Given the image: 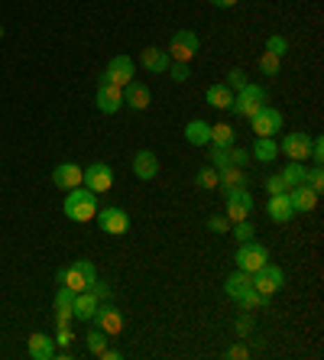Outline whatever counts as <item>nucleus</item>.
I'll list each match as a JSON object with an SVG mask.
<instances>
[{
  "label": "nucleus",
  "mask_w": 324,
  "mask_h": 360,
  "mask_svg": "<svg viewBox=\"0 0 324 360\" xmlns=\"http://www.w3.org/2000/svg\"><path fill=\"white\" fill-rule=\"evenodd\" d=\"M62 211H65V218H68V221L84 224V221H91L94 214H98V195H94L91 189L78 185V189L68 191V198H65Z\"/></svg>",
  "instance_id": "nucleus-1"
},
{
  "label": "nucleus",
  "mask_w": 324,
  "mask_h": 360,
  "mask_svg": "<svg viewBox=\"0 0 324 360\" xmlns=\"http://www.w3.org/2000/svg\"><path fill=\"white\" fill-rule=\"evenodd\" d=\"M269 101V95H266V88H259V85H247L243 91H237L233 95V104H231V111L237 117H253L259 111V107L266 104Z\"/></svg>",
  "instance_id": "nucleus-2"
},
{
  "label": "nucleus",
  "mask_w": 324,
  "mask_h": 360,
  "mask_svg": "<svg viewBox=\"0 0 324 360\" xmlns=\"http://www.w3.org/2000/svg\"><path fill=\"white\" fill-rule=\"evenodd\" d=\"M237 269H243V273H256V269H263V266L269 263V250L263 244H256V240H247V244H240V250H237Z\"/></svg>",
  "instance_id": "nucleus-3"
},
{
  "label": "nucleus",
  "mask_w": 324,
  "mask_h": 360,
  "mask_svg": "<svg viewBox=\"0 0 324 360\" xmlns=\"http://www.w3.org/2000/svg\"><path fill=\"white\" fill-rule=\"evenodd\" d=\"M94 104H98V111L101 114H117L123 107V88H117L114 81H107V78H98V95H94Z\"/></svg>",
  "instance_id": "nucleus-4"
},
{
  "label": "nucleus",
  "mask_w": 324,
  "mask_h": 360,
  "mask_svg": "<svg viewBox=\"0 0 324 360\" xmlns=\"http://www.w3.org/2000/svg\"><path fill=\"white\" fill-rule=\"evenodd\" d=\"M94 279H98V269L91 260H78V263H72V269H65L62 285H68L72 292H84V289H91Z\"/></svg>",
  "instance_id": "nucleus-5"
},
{
  "label": "nucleus",
  "mask_w": 324,
  "mask_h": 360,
  "mask_svg": "<svg viewBox=\"0 0 324 360\" xmlns=\"http://www.w3.org/2000/svg\"><path fill=\"white\" fill-rule=\"evenodd\" d=\"M82 185L91 189L94 195H104V191H111V185H114V169L107 162H91L82 175Z\"/></svg>",
  "instance_id": "nucleus-6"
},
{
  "label": "nucleus",
  "mask_w": 324,
  "mask_h": 360,
  "mask_svg": "<svg viewBox=\"0 0 324 360\" xmlns=\"http://www.w3.org/2000/svg\"><path fill=\"white\" fill-rule=\"evenodd\" d=\"M198 49H201V42H198V36H194L192 29H178L176 36H172V42H169V58L192 62V58L198 56Z\"/></svg>",
  "instance_id": "nucleus-7"
},
{
  "label": "nucleus",
  "mask_w": 324,
  "mask_h": 360,
  "mask_svg": "<svg viewBox=\"0 0 324 360\" xmlns=\"http://www.w3.org/2000/svg\"><path fill=\"white\" fill-rule=\"evenodd\" d=\"M282 285H286V273H282L276 263H266L263 269H256V273H253V289H256V292H263V295L279 292Z\"/></svg>",
  "instance_id": "nucleus-8"
},
{
  "label": "nucleus",
  "mask_w": 324,
  "mask_h": 360,
  "mask_svg": "<svg viewBox=\"0 0 324 360\" xmlns=\"http://www.w3.org/2000/svg\"><path fill=\"white\" fill-rule=\"evenodd\" d=\"M91 322H98V328H101L107 338H114V334L123 331V312L117 308V305H111V302H98V312H94Z\"/></svg>",
  "instance_id": "nucleus-9"
},
{
  "label": "nucleus",
  "mask_w": 324,
  "mask_h": 360,
  "mask_svg": "<svg viewBox=\"0 0 324 360\" xmlns=\"http://www.w3.org/2000/svg\"><path fill=\"white\" fill-rule=\"evenodd\" d=\"M250 123H253V130H256V136H276V133L282 130V111L263 104L256 114L250 117Z\"/></svg>",
  "instance_id": "nucleus-10"
},
{
  "label": "nucleus",
  "mask_w": 324,
  "mask_h": 360,
  "mask_svg": "<svg viewBox=\"0 0 324 360\" xmlns=\"http://www.w3.org/2000/svg\"><path fill=\"white\" fill-rule=\"evenodd\" d=\"M133 75H137V62L130 56H114L111 62H107V68H104V78L107 81H114L117 88L130 85L133 81Z\"/></svg>",
  "instance_id": "nucleus-11"
},
{
  "label": "nucleus",
  "mask_w": 324,
  "mask_h": 360,
  "mask_svg": "<svg viewBox=\"0 0 324 360\" xmlns=\"http://www.w3.org/2000/svg\"><path fill=\"white\" fill-rule=\"evenodd\" d=\"M253 214V195L247 189L240 191H231L227 195V221L231 224H237V221H247Z\"/></svg>",
  "instance_id": "nucleus-12"
},
{
  "label": "nucleus",
  "mask_w": 324,
  "mask_h": 360,
  "mask_svg": "<svg viewBox=\"0 0 324 360\" xmlns=\"http://www.w3.org/2000/svg\"><path fill=\"white\" fill-rule=\"evenodd\" d=\"M282 156H288L292 162L311 159V136L308 133H288L282 140Z\"/></svg>",
  "instance_id": "nucleus-13"
},
{
  "label": "nucleus",
  "mask_w": 324,
  "mask_h": 360,
  "mask_svg": "<svg viewBox=\"0 0 324 360\" xmlns=\"http://www.w3.org/2000/svg\"><path fill=\"white\" fill-rule=\"evenodd\" d=\"M94 218H98L104 234H127L130 230V218L123 208H101Z\"/></svg>",
  "instance_id": "nucleus-14"
},
{
  "label": "nucleus",
  "mask_w": 324,
  "mask_h": 360,
  "mask_svg": "<svg viewBox=\"0 0 324 360\" xmlns=\"http://www.w3.org/2000/svg\"><path fill=\"white\" fill-rule=\"evenodd\" d=\"M288 201H292L295 214H308V211L318 208V191L308 189L305 182H302V185H295V189H288Z\"/></svg>",
  "instance_id": "nucleus-15"
},
{
  "label": "nucleus",
  "mask_w": 324,
  "mask_h": 360,
  "mask_svg": "<svg viewBox=\"0 0 324 360\" xmlns=\"http://www.w3.org/2000/svg\"><path fill=\"white\" fill-rule=\"evenodd\" d=\"M82 175H84L82 166H75V162H62V166H56V172H52V182H56L59 189L72 191V189L82 185Z\"/></svg>",
  "instance_id": "nucleus-16"
},
{
  "label": "nucleus",
  "mask_w": 324,
  "mask_h": 360,
  "mask_svg": "<svg viewBox=\"0 0 324 360\" xmlns=\"http://www.w3.org/2000/svg\"><path fill=\"white\" fill-rule=\"evenodd\" d=\"M123 104L133 107V111H146L153 104V95L143 81H130V85H123Z\"/></svg>",
  "instance_id": "nucleus-17"
},
{
  "label": "nucleus",
  "mask_w": 324,
  "mask_h": 360,
  "mask_svg": "<svg viewBox=\"0 0 324 360\" xmlns=\"http://www.w3.org/2000/svg\"><path fill=\"white\" fill-rule=\"evenodd\" d=\"M247 172L237 169V166H227V169H217V189L224 191V195H231V191H240L247 189Z\"/></svg>",
  "instance_id": "nucleus-18"
},
{
  "label": "nucleus",
  "mask_w": 324,
  "mask_h": 360,
  "mask_svg": "<svg viewBox=\"0 0 324 360\" xmlns=\"http://www.w3.org/2000/svg\"><path fill=\"white\" fill-rule=\"evenodd\" d=\"M98 295L91 292V289H84V292H75V302H72V315L78 318V322H91L94 312H98Z\"/></svg>",
  "instance_id": "nucleus-19"
},
{
  "label": "nucleus",
  "mask_w": 324,
  "mask_h": 360,
  "mask_svg": "<svg viewBox=\"0 0 324 360\" xmlns=\"http://www.w3.org/2000/svg\"><path fill=\"white\" fill-rule=\"evenodd\" d=\"M266 211L276 224H288V221L295 218V208H292V201H288V191H282V195H269Z\"/></svg>",
  "instance_id": "nucleus-20"
},
{
  "label": "nucleus",
  "mask_w": 324,
  "mask_h": 360,
  "mask_svg": "<svg viewBox=\"0 0 324 360\" xmlns=\"http://www.w3.org/2000/svg\"><path fill=\"white\" fill-rule=\"evenodd\" d=\"M133 172H137V179L149 182L159 175V159L153 150H139L137 156H133Z\"/></svg>",
  "instance_id": "nucleus-21"
},
{
  "label": "nucleus",
  "mask_w": 324,
  "mask_h": 360,
  "mask_svg": "<svg viewBox=\"0 0 324 360\" xmlns=\"http://www.w3.org/2000/svg\"><path fill=\"white\" fill-rule=\"evenodd\" d=\"M169 52H162V49H156V46H149V49H143V56H139V65L146 68V72H169Z\"/></svg>",
  "instance_id": "nucleus-22"
},
{
  "label": "nucleus",
  "mask_w": 324,
  "mask_h": 360,
  "mask_svg": "<svg viewBox=\"0 0 324 360\" xmlns=\"http://www.w3.org/2000/svg\"><path fill=\"white\" fill-rule=\"evenodd\" d=\"M224 289H227V295H231V299H237V302H240L243 295H247V292L253 289V276H250V273H243V269H237V273L227 276Z\"/></svg>",
  "instance_id": "nucleus-23"
},
{
  "label": "nucleus",
  "mask_w": 324,
  "mask_h": 360,
  "mask_svg": "<svg viewBox=\"0 0 324 360\" xmlns=\"http://www.w3.org/2000/svg\"><path fill=\"white\" fill-rule=\"evenodd\" d=\"M72 302H75V292L68 285H62L56 292V324L59 328H65V324L72 322Z\"/></svg>",
  "instance_id": "nucleus-24"
},
{
  "label": "nucleus",
  "mask_w": 324,
  "mask_h": 360,
  "mask_svg": "<svg viewBox=\"0 0 324 360\" xmlns=\"http://www.w3.org/2000/svg\"><path fill=\"white\" fill-rule=\"evenodd\" d=\"M185 140L192 146H208L211 143V123L208 120H188L185 123Z\"/></svg>",
  "instance_id": "nucleus-25"
},
{
  "label": "nucleus",
  "mask_w": 324,
  "mask_h": 360,
  "mask_svg": "<svg viewBox=\"0 0 324 360\" xmlns=\"http://www.w3.org/2000/svg\"><path fill=\"white\" fill-rule=\"evenodd\" d=\"M204 101H208L214 111H231L233 91L227 85H211V88H208V95H204Z\"/></svg>",
  "instance_id": "nucleus-26"
},
{
  "label": "nucleus",
  "mask_w": 324,
  "mask_h": 360,
  "mask_svg": "<svg viewBox=\"0 0 324 360\" xmlns=\"http://www.w3.org/2000/svg\"><path fill=\"white\" fill-rule=\"evenodd\" d=\"M29 357L33 360H52L56 357L52 338H46V334H29Z\"/></svg>",
  "instance_id": "nucleus-27"
},
{
  "label": "nucleus",
  "mask_w": 324,
  "mask_h": 360,
  "mask_svg": "<svg viewBox=\"0 0 324 360\" xmlns=\"http://www.w3.org/2000/svg\"><path fill=\"white\" fill-rule=\"evenodd\" d=\"M250 156H256L259 162H272L279 156V143L272 140V136H259L256 143H253V152Z\"/></svg>",
  "instance_id": "nucleus-28"
},
{
  "label": "nucleus",
  "mask_w": 324,
  "mask_h": 360,
  "mask_svg": "<svg viewBox=\"0 0 324 360\" xmlns=\"http://www.w3.org/2000/svg\"><path fill=\"white\" fill-rule=\"evenodd\" d=\"M237 140V130H233L231 123H214L211 127V143L214 146H233Z\"/></svg>",
  "instance_id": "nucleus-29"
},
{
  "label": "nucleus",
  "mask_w": 324,
  "mask_h": 360,
  "mask_svg": "<svg viewBox=\"0 0 324 360\" xmlns=\"http://www.w3.org/2000/svg\"><path fill=\"white\" fill-rule=\"evenodd\" d=\"M305 166H302V162H292L288 159V166L282 172H279V175H282V182H286L288 189H295V185H302V182H305Z\"/></svg>",
  "instance_id": "nucleus-30"
},
{
  "label": "nucleus",
  "mask_w": 324,
  "mask_h": 360,
  "mask_svg": "<svg viewBox=\"0 0 324 360\" xmlns=\"http://www.w3.org/2000/svg\"><path fill=\"white\" fill-rule=\"evenodd\" d=\"M279 68H282V58L279 56H272V52H263V56H259V72H263V75L276 78Z\"/></svg>",
  "instance_id": "nucleus-31"
},
{
  "label": "nucleus",
  "mask_w": 324,
  "mask_h": 360,
  "mask_svg": "<svg viewBox=\"0 0 324 360\" xmlns=\"http://www.w3.org/2000/svg\"><path fill=\"white\" fill-rule=\"evenodd\" d=\"M211 146V166L214 169H227L231 166V146H214V143H208Z\"/></svg>",
  "instance_id": "nucleus-32"
},
{
  "label": "nucleus",
  "mask_w": 324,
  "mask_h": 360,
  "mask_svg": "<svg viewBox=\"0 0 324 360\" xmlns=\"http://www.w3.org/2000/svg\"><path fill=\"white\" fill-rule=\"evenodd\" d=\"M263 305H269V295L256 292V289H250V292L240 299V308H243V312H253V308H263Z\"/></svg>",
  "instance_id": "nucleus-33"
},
{
  "label": "nucleus",
  "mask_w": 324,
  "mask_h": 360,
  "mask_svg": "<svg viewBox=\"0 0 324 360\" xmlns=\"http://www.w3.org/2000/svg\"><path fill=\"white\" fill-rule=\"evenodd\" d=\"M224 85L231 88V91H243V88L250 85V81H247V72H243V68H231V72H227V81H224Z\"/></svg>",
  "instance_id": "nucleus-34"
},
{
  "label": "nucleus",
  "mask_w": 324,
  "mask_h": 360,
  "mask_svg": "<svg viewBox=\"0 0 324 360\" xmlns=\"http://www.w3.org/2000/svg\"><path fill=\"white\" fill-rule=\"evenodd\" d=\"M194 182H198V189H204V191L217 189V169H214V166H204V169L198 172V179H194Z\"/></svg>",
  "instance_id": "nucleus-35"
},
{
  "label": "nucleus",
  "mask_w": 324,
  "mask_h": 360,
  "mask_svg": "<svg viewBox=\"0 0 324 360\" xmlns=\"http://www.w3.org/2000/svg\"><path fill=\"white\" fill-rule=\"evenodd\" d=\"M104 347H107V334H104L101 328H94V331H88V351H91L94 357H98V354H101Z\"/></svg>",
  "instance_id": "nucleus-36"
},
{
  "label": "nucleus",
  "mask_w": 324,
  "mask_h": 360,
  "mask_svg": "<svg viewBox=\"0 0 324 360\" xmlns=\"http://www.w3.org/2000/svg\"><path fill=\"white\" fill-rule=\"evenodd\" d=\"M305 185H308V189H315L318 195L324 191V172H321V166H318V162H315V169L305 172Z\"/></svg>",
  "instance_id": "nucleus-37"
},
{
  "label": "nucleus",
  "mask_w": 324,
  "mask_h": 360,
  "mask_svg": "<svg viewBox=\"0 0 324 360\" xmlns=\"http://www.w3.org/2000/svg\"><path fill=\"white\" fill-rule=\"evenodd\" d=\"M253 234H256V230H253L250 218H247V221H237V224H233V237L240 240V244H247V240H253Z\"/></svg>",
  "instance_id": "nucleus-38"
},
{
  "label": "nucleus",
  "mask_w": 324,
  "mask_h": 360,
  "mask_svg": "<svg viewBox=\"0 0 324 360\" xmlns=\"http://www.w3.org/2000/svg\"><path fill=\"white\" fill-rule=\"evenodd\" d=\"M266 52H272V56L282 58V56L288 52V42H286L282 36H269V39H266Z\"/></svg>",
  "instance_id": "nucleus-39"
},
{
  "label": "nucleus",
  "mask_w": 324,
  "mask_h": 360,
  "mask_svg": "<svg viewBox=\"0 0 324 360\" xmlns=\"http://www.w3.org/2000/svg\"><path fill=\"white\" fill-rule=\"evenodd\" d=\"M250 150H243V146H231V166H237V169H243L247 162H250Z\"/></svg>",
  "instance_id": "nucleus-40"
},
{
  "label": "nucleus",
  "mask_w": 324,
  "mask_h": 360,
  "mask_svg": "<svg viewBox=\"0 0 324 360\" xmlns=\"http://www.w3.org/2000/svg\"><path fill=\"white\" fill-rule=\"evenodd\" d=\"M169 75L172 81H188V62H169Z\"/></svg>",
  "instance_id": "nucleus-41"
},
{
  "label": "nucleus",
  "mask_w": 324,
  "mask_h": 360,
  "mask_svg": "<svg viewBox=\"0 0 324 360\" xmlns=\"http://www.w3.org/2000/svg\"><path fill=\"white\" fill-rule=\"evenodd\" d=\"M266 191H269V195H282V191H288V185L282 182V175H269V179H266Z\"/></svg>",
  "instance_id": "nucleus-42"
},
{
  "label": "nucleus",
  "mask_w": 324,
  "mask_h": 360,
  "mask_svg": "<svg viewBox=\"0 0 324 360\" xmlns=\"http://www.w3.org/2000/svg\"><path fill=\"white\" fill-rule=\"evenodd\" d=\"M237 334H240V338L253 334V315H250V312H243L240 318H237Z\"/></svg>",
  "instance_id": "nucleus-43"
},
{
  "label": "nucleus",
  "mask_w": 324,
  "mask_h": 360,
  "mask_svg": "<svg viewBox=\"0 0 324 360\" xmlns=\"http://www.w3.org/2000/svg\"><path fill=\"white\" fill-rule=\"evenodd\" d=\"M208 228H211L214 234H227V230H231V221L221 218V214H214V218H208Z\"/></svg>",
  "instance_id": "nucleus-44"
},
{
  "label": "nucleus",
  "mask_w": 324,
  "mask_h": 360,
  "mask_svg": "<svg viewBox=\"0 0 324 360\" xmlns=\"http://www.w3.org/2000/svg\"><path fill=\"white\" fill-rule=\"evenodd\" d=\"M91 292L98 295V299H104V302H107V299H111V285L101 283V279H94V283H91Z\"/></svg>",
  "instance_id": "nucleus-45"
},
{
  "label": "nucleus",
  "mask_w": 324,
  "mask_h": 360,
  "mask_svg": "<svg viewBox=\"0 0 324 360\" xmlns=\"http://www.w3.org/2000/svg\"><path fill=\"white\" fill-rule=\"evenodd\" d=\"M311 159H315L318 166L324 162V140H321V136H315V140H311Z\"/></svg>",
  "instance_id": "nucleus-46"
},
{
  "label": "nucleus",
  "mask_w": 324,
  "mask_h": 360,
  "mask_svg": "<svg viewBox=\"0 0 324 360\" xmlns=\"http://www.w3.org/2000/svg\"><path fill=\"white\" fill-rule=\"evenodd\" d=\"M227 357H233V360H243V357H250V351H247L243 344H233V347H227Z\"/></svg>",
  "instance_id": "nucleus-47"
},
{
  "label": "nucleus",
  "mask_w": 324,
  "mask_h": 360,
  "mask_svg": "<svg viewBox=\"0 0 324 360\" xmlns=\"http://www.w3.org/2000/svg\"><path fill=\"white\" fill-rule=\"evenodd\" d=\"M56 341L62 344V347H68V344H72V331H68V324H65V328H59V334H56Z\"/></svg>",
  "instance_id": "nucleus-48"
},
{
  "label": "nucleus",
  "mask_w": 324,
  "mask_h": 360,
  "mask_svg": "<svg viewBox=\"0 0 324 360\" xmlns=\"http://www.w3.org/2000/svg\"><path fill=\"white\" fill-rule=\"evenodd\" d=\"M214 7H221V10H231V7H237L240 0H211Z\"/></svg>",
  "instance_id": "nucleus-49"
},
{
  "label": "nucleus",
  "mask_w": 324,
  "mask_h": 360,
  "mask_svg": "<svg viewBox=\"0 0 324 360\" xmlns=\"http://www.w3.org/2000/svg\"><path fill=\"white\" fill-rule=\"evenodd\" d=\"M0 36H3V26H0Z\"/></svg>",
  "instance_id": "nucleus-50"
}]
</instances>
